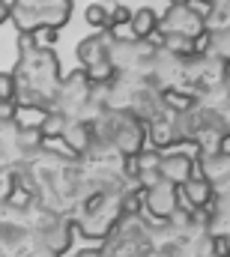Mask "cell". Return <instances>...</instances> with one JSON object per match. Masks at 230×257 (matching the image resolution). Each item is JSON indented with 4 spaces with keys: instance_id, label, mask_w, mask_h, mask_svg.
Masks as SVG:
<instances>
[{
    "instance_id": "cell-1",
    "label": "cell",
    "mask_w": 230,
    "mask_h": 257,
    "mask_svg": "<svg viewBox=\"0 0 230 257\" xmlns=\"http://www.w3.org/2000/svg\"><path fill=\"white\" fill-rule=\"evenodd\" d=\"M72 15V0H12L9 3V18L21 33H36L42 27L66 24Z\"/></svg>"
},
{
    "instance_id": "cell-2",
    "label": "cell",
    "mask_w": 230,
    "mask_h": 257,
    "mask_svg": "<svg viewBox=\"0 0 230 257\" xmlns=\"http://www.w3.org/2000/svg\"><path fill=\"white\" fill-rule=\"evenodd\" d=\"M111 42H114L111 33H93V36L81 39V45H78V60H81L87 78H90L93 84H105V81L114 78Z\"/></svg>"
},
{
    "instance_id": "cell-3",
    "label": "cell",
    "mask_w": 230,
    "mask_h": 257,
    "mask_svg": "<svg viewBox=\"0 0 230 257\" xmlns=\"http://www.w3.org/2000/svg\"><path fill=\"white\" fill-rule=\"evenodd\" d=\"M159 33L162 36H185V39H200L206 33V18L200 9H194L191 3L185 6H171L162 18H159Z\"/></svg>"
},
{
    "instance_id": "cell-4",
    "label": "cell",
    "mask_w": 230,
    "mask_h": 257,
    "mask_svg": "<svg viewBox=\"0 0 230 257\" xmlns=\"http://www.w3.org/2000/svg\"><path fill=\"white\" fill-rule=\"evenodd\" d=\"M144 200H147V209H150L156 218L168 221V218L176 215V209H179V186L159 180L156 186H150V189L144 192Z\"/></svg>"
},
{
    "instance_id": "cell-5",
    "label": "cell",
    "mask_w": 230,
    "mask_h": 257,
    "mask_svg": "<svg viewBox=\"0 0 230 257\" xmlns=\"http://www.w3.org/2000/svg\"><path fill=\"white\" fill-rule=\"evenodd\" d=\"M200 171H203V180L209 183L212 192L230 194V156H224L221 150H215V153H203V159H200Z\"/></svg>"
},
{
    "instance_id": "cell-6",
    "label": "cell",
    "mask_w": 230,
    "mask_h": 257,
    "mask_svg": "<svg viewBox=\"0 0 230 257\" xmlns=\"http://www.w3.org/2000/svg\"><path fill=\"white\" fill-rule=\"evenodd\" d=\"M191 156L185 153H162V165H159V177L165 183H173V186H182L188 177H191Z\"/></svg>"
},
{
    "instance_id": "cell-7",
    "label": "cell",
    "mask_w": 230,
    "mask_h": 257,
    "mask_svg": "<svg viewBox=\"0 0 230 257\" xmlns=\"http://www.w3.org/2000/svg\"><path fill=\"white\" fill-rule=\"evenodd\" d=\"M209 197H212V189H209V183H206L203 177H188V180L179 186V203H185L191 212L203 209V206L209 203Z\"/></svg>"
},
{
    "instance_id": "cell-8",
    "label": "cell",
    "mask_w": 230,
    "mask_h": 257,
    "mask_svg": "<svg viewBox=\"0 0 230 257\" xmlns=\"http://www.w3.org/2000/svg\"><path fill=\"white\" fill-rule=\"evenodd\" d=\"M150 141L156 144V150L171 147L173 141H179V135H176V114L165 111L156 120H150Z\"/></svg>"
},
{
    "instance_id": "cell-9",
    "label": "cell",
    "mask_w": 230,
    "mask_h": 257,
    "mask_svg": "<svg viewBox=\"0 0 230 257\" xmlns=\"http://www.w3.org/2000/svg\"><path fill=\"white\" fill-rule=\"evenodd\" d=\"M129 30L135 39H150L156 30H159V15L153 6H138L132 9V21H129Z\"/></svg>"
},
{
    "instance_id": "cell-10",
    "label": "cell",
    "mask_w": 230,
    "mask_h": 257,
    "mask_svg": "<svg viewBox=\"0 0 230 257\" xmlns=\"http://www.w3.org/2000/svg\"><path fill=\"white\" fill-rule=\"evenodd\" d=\"M60 138H63V147H66L69 153H87L93 132H90V126H87L84 120H69Z\"/></svg>"
},
{
    "instance_id": "cell-11",
    "label": "cell",
    "mask_w": 230,
    "mask_h": 257,
    "mask_svg": "<svg viewBox=\"0 0 230 257\" xmlns=\"http://www.w3.org/2000/svg\"><path fill=\"white\" fill-rule=\"evenodd\" d=\"M203 18H206V30H212V33L227 30L230 27V0H215V3L203 12Z\"/></svg>"
},
{
    "instance_id": "cell-12",
    "label": "cell",
    "mask_w": 230,
    "mask_h": 257,
    "mask_svg": "<svg viewBox=\"0 0 230 257\" xmlns=\"http://www.w3.org/2000/svg\"><path fill=\"white\" fill-rule=\"evenodd\" d=\"M18 96V81H15V72H0V102L9 105L15 102Z\"/></svg>"
},
{
    "instance_id": "cell-13",
    "label": "cell",
    "mask_w": 230,
    "mask_h": 257,
    "mask_svg": "<svg viewBox=\"0 0 230 257\" xmlns=\"http://www.w3.org/2000/svg\"><path fill=\"white\" fill-rule=\"evenodd\" d=\"M84 21L93 24V27H108V6H102V3H90V6L84 9Z\"/></svg>"
},
{
    "instance_id": "cell-14",
    "label": "cell",
    "mask_w": 230,
    "mask_h": 257,
    "mask_svg": "<svg viewBox=\"0 0 230 257\" xmlns=\"http://www.w3.org/2000/svg\"><path fill=\"white\" fill-rule=\"evenodd\" d=\"M132 21V9L129 6H108V30L120 27V24H129Z\"/></svg>"
},
{
    "instance_id": "cell-15",
    "label": "cell",
    "mask_w": 230,
    "mask_h": 257,
    "mask_svg": "<svg viewBox=\"0 0 230 257\" xmlns=\"http://www.w3.org/2000/svg\"><path fill=\"white\" fill-rule=\"evenodd\" d=\"M6 18H9V3L0 0V21H6Z\"/></svg>"
},
{
    "instance_id": "cell-16",
    "label": "cell",
    "mask_w": 230,
    "mask_h": 257,
    "mask_svg": "<svg viewBox=\"0 0 230 257\" xmlns=\"http://www.w3.org/2000/svg\"><path fill=\"white\" fill-rule=\"evenodd\" d=\"M194 3H200V6H206V9H209V6H212L215 0H194Z\"/></svg>"
},
{
    "instance_id": "cell-17",
    "label": "cell",
    "mask_w": 230,
    "mask_h": 257,
    "mask_svg": "<svg viewBox=\"0 0 230 257\" xmlns=\"http://www.w3.org/2000/svg\"><path fill=\"white\" fill-rule=\"evenodd\" d=\"M185 3H191V0H171V6H185Z\"/></svg>"
}]
</instances>
